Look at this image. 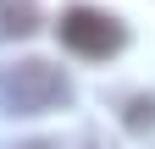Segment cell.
I'll return each instance as SVG.
<instances>
[{
    "label": "cell",
    "mask_w": 155,
    "mask_h": 149,
    "mask_svg": "<svg viewBox=\"0 0 155 149\" xmlns=\"http://www.w3.org/2000/svg\"><path fill=\"white\" fill-rule=\"evenodd\" d=\"M72 100V78L55 61H6L0 66V116H45Z\"/></svg>",
    "instance_id": "obj_1"
},
{
    "label": "cell",
    "mask_w": 155,
    "mask_h": 149,
    "mask_svg": "<svg viewBox=\"0 0 155 149\" xmlns=\"http://www.w3.org/2000/svg\"><path fill=\"white\" fill-rule=\"evenodd\" d=\"M61 44L72 50V55H83V61H105V55H116L127 44V28L116 22L111 11H100V6H72V11H61Z\"/></svg>",
    "instance_id": "obj_2"
},
{
    "label": "cell",
    "mask_w": 155,
    "mask_h": 149,
    "mask_svg": "<svg viewBox=\"0 0 155 149\" xmlns=\"http://www.w3.org/2000/svg\"><path fill=\"white\" fill-rule=\"evenodd\" d=\"M39 33V0H0V39Z\"/></svg>",
    "instance_id": "obj_3"
},
{
    "label": "cell",
    "mask_w": 155,
    "mask_h": 149,
    "mask_svg": "<svg viewBox=\"0 0 155 149\" xmlns=\"http://www.w3.org/2000/svg\"><path fill=\"white\" fill-rule=\"evenodd\" d=\"M127 127H133V133H144V127H155V100H127Z\"/></svg>",
    "instance_id": "obj_4"
},
{
    "label": "cell",
    "mask_w": 155,
    "mask_h": 149,
    "mask_svg": "<svg viewBox=\"0 0 155 149\" xmlns=\"http://www.w3.org/2000/svg\"><path fill=\"white\" fill-rule=\"evenodd\" d=\"M11 149H55V144H45V138H28V144H11Z\"/></svg>",
    "instance_id": "obj_5"
}]
</instances>
